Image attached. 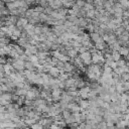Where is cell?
Returning a JSON list of instances; mask_svg holds the SVG:
<instances>
[{
  "label": "cell",
  "mask_w": 129,
  "mask_h": 129,
  "mask_svg": "<svg viewBox=\"0 0 129 129\" xmlns=\"http://www.w3.org/2000/svg\"><path fill=\"white\" fill-rule=\"evenodd\" d=\"M115 1H116V0H108V2H110V3H112V4H113Z\"/></svg>",
  "instance_id": "5b68a950"
},
{
  "label": "cell",
  "mask_w": 129,
  "mask_h": 129,
  "mask_svg": "<svg viewBox=\"0 0 129 129\" xmlns=\"http://www.w3.org/2000/svg\"><path fill=\"white\" fill-rule=\"evenodd\" d=\"M120 56H121V54L119 53V51H117V50H114V51H113V53H112V57H113V60H115V61H118V60L120 59Z\"/></svg>",
  "instance_id": "7a4b0ae2"
},
{
  "label": "cell",
  "mask_w": 129,
  "mask_h": 129,
  "mask_svg": "<svg viewBox=\"0 0 129 129\" xmlns=\"http://www.w3.org/2000/svg\"><path fill=\"white\" fill-rule=\"evenodd\" d=\"M77 3H78V5H79V6H84V5H85V3H84V2L82 1V0H81V1L79 0V1H78Z\"/></svg>",
  "instance_id": "277c9868"
},
{
  "label": "cell",
  "mask_w": 129,
  "mask_h": 129,
  "mask_svg": "<svg viewBox=\"0 0 129 129\" xmlns=\"http://www.w3.org/2000/svg\"><path fill=\"white\" fill-rule=\"evenodd\" d=\"M126 30H127V31H129V24H128V25H126Z\"/></svg>",
  "instance_id": "8992f818"
},
{
  "label": "cell",
  "mask_w": 129,
  "mask_h": 129,
  "mask_svg": "<svg viewBox=\"0 0 129 129\" xmlns=\"http://www.w3.org/2000/svg\"><path fill=\"white\" fill-rule=\"evenodd\" d=\"M119 53L121 54V55H124V56H128L129 55V48H127V47H121L120 49H119Z\"/></svg>",
  "instance_id": "6da1fadb"
},
{
  "label": "cell",
  "mask_w": 129,
  "mask_h": 129,
  "mask_svg": "<svg viewBox=\"0 0 129 129\" xmlns=\"http://www.w3.org/2000/svg\"><path fill=\"white\" fill-rule=\"evenodd\" d=\"M86 62H88L89 60H90V58H91V54L89 53V52H85V53H83L82 54V56H81Z\"/></svg>",
  "instance_id": "3957f363"
}]
</instances>
